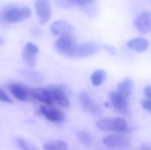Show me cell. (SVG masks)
I'll list each match as a JSON object with an SVG mask.
<instances>
[{"instance_id": "1", "label": "cell", "mask_w": 151, "mask_h": 150, "mask_svg": "<svg viewBox=\"0 0 151 150\" xmlns=\"http://www.w3.org/2000/svg\"><path fill=\"white\" fill-rule=\"evenodd\" d=\"M32 15L31 9L26 6L9 5L0 11V22L9 24L22 22Z\"/></svg>"}, {"instance_id": "2", "label": "cell", "mask_w": 151, "mask_h": 150, "mask_svg": "<svg viewBox=\"0 0 151 150\" xmlns=\"http://www.w3.org/2000/svg\"><path fill=\"white\" fill-rule=\"evenodd\" d=\"M73 35L59 37L55 43V48L58 53L67 57H73L77 45Z\"/></svg>"}, {"instance_id": "3", "label": "cell", "mask_w": 151, "mask_h": 150, "mask_svg": "<svg viewBox=\"0 0 151 150\" xmlns=\"http://www.w3.org/2000/svg\"><path fill=\"white\" fill-rule=\"evenodd\" d=\"M35 7L40 24H46L51 17L50 0H35Z\"/></svg>"}, {"instance_id": "4", "label": "cell", "mask_w": 151, "mask_h": 150, "mask_svg": "<svg viewBox=\"0 0 151 150\" xmlns=\"http://www.w3.org/2000/svg\"><path fill=\"white\" fill-rule=\"evenodd\" d=\"M109 98L114 107L118 112L127 116H130L131 111L126 99L117 91H111L108 93Z\"/></svg>"}, {"instance_id": "5", "label": "cell", "mask_w": 151, "mask_h": 150, "mask_svg": "<svg viewBox=\"0 0 151 150\" xmlns=\"http://www.w3.org/2000/svg\"><path fill=\"white\" fill-rule=\"evenodd\" d=\"M46 88L50 92L54 103L63 107L69 106L70 100L63 86L55 85L48 86Z\"/></svg>"}, {"instance_id": "6", "label": "cell", "mask_w": 151, "mask_h": 150, "mask_svg": "<svg viewBox=\"0 0 151 150\" xmlns=\"http://www.w3.org/2000/svg\"><path fill=\"white\" fill-rule=\"evenodd\" d=\"M103 143L110 149H126L129 146V142L126 137L119 134H111L104 137Z\"/></svg>"}, {"instance_id": "7", "label": "cell", "mask_w": 151, "mask_h": 150, "mask_svg": "<svg viewBox=\"0 0 151 150\" xmlns=\"http://www.w3.org/2000/svg\"><path fill=\"white\" fill-rule=\"evenodd\" d=\"M79 99L82 107L85 111L94 115L101 114V107L88 94L82 92L79 94Z\"/></svg>"}, {"instance_id": "8", "label": "cell", "mask_w": 151, "mask_h": 150, "mask_svg": "<svg viewBox=\"0 0 151 150\" xmlns=\"http://www.w3.org/2000/svg\"><path fill=\"white\" fill-rule=\"evenodd\" d=\"M134 25L140 33L145 34L151 31V11L138 14L134 18Z\"/></svg>"}, {"instance_id": "9", "label": "cell", "mask_w": 151, "mask_h": 150, "mask_svg": "<svg viewBox=\"0 0 151 150\" xmlns=\"http://www.w3.org/2000/svg\"><path fill=\"white\" fill-rule=\"evenodd\" d=\"M100 50V46L95 42H89L77 45L73 55V58H85L97 53Z\"/></svg>"}, {"instance_id": "10", "label": "cell", "mask_w": 151, "mask_h": 150, "mask_svg": "<svg viewBox=\"0 0 151 150\" xmlns=\"http://www.w3.org/2000/svg\"><path fill=\"white\" fill-rule=\"evenodd\" d=\"M50 31L53 35L59 37L73 35L74 29L72 26L66 21L58 20L50 26Z\"/></svg>"}, {"instance_id": "11", "label": "cell", "mask_w": 151, "mask_h": 150, "mask_svg": "<svg viewBox=\"0 0 151 150\" xmlns=\"http://www.w3.org/2000/svg\"><path fill=\"white\" fill-rule=\"evenodd\" d=\"M39 52V48L32 42H28L25 45L22 52V56L28 67H34Z\"/></svg>"}, {"instance_id": "12", "label": "cell", "mask_w": 151, "mask_h": 150, "mask_svg": "<svg viewBox=\"0 0 151 150\" xmlns=\"http://www.w3.org/2000/svg\"><path fill=\"white\" fill-rule=\"evenodd\" d=\"M40 110L42 114L50 122H61L64 119L63 113L55 107L42 106Z\"/></svg>"}, {"instance_id": "13", "label": "cell", "mask_w": 151, "mask_h": 150, "mask_svg": "<svg viewBox=\"0 0 151 150\" xmlns=\"http://www.w3.org/2000/svg\"><path fill=\"white\" fill-rule=\"evenodd\" d=\"M10 90L12 94L18 100L24 101L32 96V90H29L24 86L17 84H12L10 86Z\"/></svg>"}, {"instance_id": "14", "label": "cell", "mask_w": 151, "mask_h": 150, "mask_svg": "<svg viewBox=\"0 0 151 150\" xmlns=\"http://www.w3.org/2000/svg\"><path fill=\"white\" fill-rule=\"evenodd\" d=\"M32 97L40 102L48 105L54 104L51 94L47 88H39L32 90Z\"/></svg>"}, {"instance_id": "15", "label": "cell", "mask_w": 151, "mask_h": 150, "mask_svg": "<svg viewBox=\"0 0 151 150\" xmlns=\"http://www.w3.org/2000/svg\"><path fill=\"white\" fill-rule=\"evenodd\" d=\"M134 87V83L132 79L127 77L118 84L117 91L127 99L132 94Z\"/></svg>"}, {"instance_id": "16", "label": "cell", "mask_w": 151, "mask_h": 150, "mask_svg": "<svg viewBox=\"0 0 151 150\" xmlns=\"http://www.w3.org/2000/svg\"><path fill=\"white\" fill-rule=\"evenodd\" d=\"M127 45L134 51L143 53L146 51L149 48V42L145 38H134L127 42Z\"/></svg>"}, {"instance_id": "17", "label": "cell", "mask_w": 151, "mask_h": 150, "mask_svg": "<svg viewBox=\"0 0 151 150\" xmlns=\"http://www.w3.org/2000/svg\"><path fill=\"white\" fill-rule=\"evenodd\" d=\"M96 0H56V4L61 9H69L75 6L83 7Z\"/></svg>"}, {"instance_id": "18", "label": "cell", "mask_w": 151, "mask_h": 150, "mask_svg": "<svg viewBox=\"0 0 151 150\" xmlns=\"http://www.w3.org/2000/svg\"><path fill=\"white\" fill-rule=\"evenodd\" d=\"M98 128L103 131H115L114 118H104L99 119L96 123Z\"/></svg>"}, {"instance_id": "19", "label": "cell", "mask_w": 151, "mask_h": 150, "mask_svg": "<svg viewBox=\"0 0 151 150\" xmlns=\"http://www.w3.org/2000/svg\"><path fill=\"white\" fill-rule=\"evenodd\" d=\"M43 149L46 150H66L68 149V145L63 141H52L44 144Z\"/></svg>"}, {"instance_id": "20", "label": "cell", "mask_w": 151, "mask_h": 150, "mask_svg": "<svg viewBox=\"0 0 151 150\" xmlns=\"http://www.w3.org/2000/svg\"><path fill=\"white\" fill-rule=\"evenodd\" d=\"M106 76V72L104 70H96L91 75V81L92 84L95 86L100 85L104 81Z\"/></svg>"}, {"instance_id": "21", "label": "cell", "mask_w": 151, "mask_h": 150, "mask_svg": "<svg viewBox=\"0 0 151 150\" xmlns=\"http://www.w3.org/2000/svg\"><path fill=\"white\" fill-rule=\"evenodd\" d=\"M81 9L89 17H96L98 14L99 8L96 1L81 7Z\"/></svg>"}, {"instance_id": "22", "label": "cell", "mask_w": 151, "mask_h": 150, "mask_svg": "<svg viewBox=\"0 0 151 150\" xmlns=\"http://www.w3.org/2000/svg\"><path fill=\"white\" fill-rule=\"evenodd\" d=\"M77 136L79 141L85 146H89L92 144V136L88 131L86 130L79 131L77 133Z\"/></svg>"}, {"instance_id": "23", "label": "cell", "mask_w": 151, "mask_h": 150, "mask_svg": "<svg viewBox=\"0 0 151 150\" xmlns=\"http://www.w3.org/2000/svg\"><path fill=\"white\" fill-rule=\"evenodd\" d=\"M115 120V131L118 133H124L127 129V122L121 118H114Z\"/></svg>"}, {"instance_id": "24", "label": "cell", "mask_w": 151, "mask_h": 150, "mask_svg": "<svg viewBox=\"0 0 151 150\" xmlns=\"http://www.w3.org/2000/svg\"><path fill=\"white\" fill-rule=\"evenodd\" d=\"M16 141L18 147L22 149L35 150L36 149L32 144L20 137H17L16 139Z\"/></svg>"}, {"instance_id": "25", "label": "cell", "mask_w": 151, "mask_h": 150, "mask_svg": "<svg viewBox=\"0 0 151 150\" xmlns=\"http://www.w3.org/2000/svg\"><path fill=\"white\" fill-rule=\"evenodd\" d=\"M0 101L9 104L13 103L12 100L11 99L6 93L1 89H0Z\"/></svg>"}, {"instance_id": "26", "label": "cell", "mask_w": 151, "mask_h": 150, "mask_svg": "<svg viewBox=\"0 0 151 150\" xmlns=\"http://www.w3.org/2000/svg\"><path fill=\"white\" fill-rule=\"evenodd\" d=\"M142 107L144 109L151 112V99H144L141 101Z\"/></svg>"}, {"instance_id": "27", "label": "cell", "mask_w": 151, "mask_h": 150, "mask_svg": "<svg viewBox=\"0 0 151 150\" xmlns=\"http://www.w3.org/2000/svg\"><path fill=\"white\" fill-rule=\"evenodd\" d=\"M104 48L105 50L107 53H109L111 55H114L116 54V50L112 46L109 45H105L104 46Z\"/></svg>"}, {"instance_id": "28", "label": "cell", "mask_w": 151, "mask_h": 150, "mask_svg": "<svg viewBox=\"0 0 151 150\" xmlns=\"http://www.w3.org/2000/svg\"><path fill=\"white\" fill-rule=\"evenodd\" d=\"M144 93L147 97L151 99V85L146 86L145 88Z\"/></svg>"}, {"instance_id": "29", "label": "cell", "mask_w": 151, "mask_h": 150, "mask_svg": "<svg viewBox=\"0 0 151 150\" xmlns=\"http://www.w3.org/2000/svg\"><path fill=\"white\" fill-rule=\"evenodd\" d=\"M33 33L34 35H39L40 34L41 31L40 29H38V28H35V29H34L33 31Z\"/></svg>"}, {"instance_id": "30", "label": "cell", "mask_w": 151, "mask_h": 150, "mask_svg": "<svg viewBox=\"0 0 151 150\" xmlns=\"http://www.w3.org/2000/svg\"><path fill=\"white\" fill-rule=\"evenodd\" d=\"M110 103H109L108 102H106L105 103L104 105L106 107H108L109 106H110Z\"/></svg>"}, {"instance_id": "31", "label": "cell", "mask_w": 151, "mask_h": 150, "mask_svg": "<svg viewBox=\"0 0 151 150\" xmlns=\"http://www.w3.org/2000/svg\"><path fill=\"white\" fill-rule=\"evenodd\" d=\"M4 43V41L3 40L2 38L0 37V46H1L3 45Z\"/></svg>"}]
</instances>
